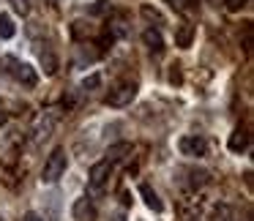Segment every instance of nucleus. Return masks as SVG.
I'll return each instance as SVG.
<instances>
[{"label": "nucleus", "mask_w": 254, "mask_h": 221, "mask_svg": "<svg viewBox=\"0 0 254 221\" xmlns=\"http://www.w3.org/2000/svg\"><path fill=\"white\" fill-rule=\"evenodd\" d=\"M178 150L189 159H202V156H208V142L197 134H186V137L178 139Z\"/></svg>", "instance_id": "20e7f679"}, {"label": "nucleus", "mask_w": 254, "mask_h": 221, "mask_svg": "<svg viewBox=\"0 0 254 221\" xmlns=\"http://www.w3.org/2000/svg\"><path fill=\"white\" fill-rule=\"evenodd\" d=\"M142 44L148 47L153 55H161V52H164V36H161V30L159 28H148L142 33Z\"/></svg>", "instance_id": "423d86ee"}, {"label": "nucleus", "mask_w": 254, "mask_h": 221, "mask_svg": "<svg viewBox=\"0 0 254 221\" xmlns=\"http://www.w3.org/2000/svg\"><path fill=\"white\" fill-rule=\"evenodd\" d=\"M139 197H142V202L148 205V208L153 210V213H161V210H164V205H161L159 194H156L153 188L148 186V183H142V186H139Z\"/></svg>", "instance_id": "6e6552de"}, {"label": "nucleus", "mask_w": 254, "mask_h": 221, "mask_svg": "<svg viewBox=\"0 0 254 221\" xmlns=\"http://www.w3.org/2000/svg\"><path fill=\"white\" fill-rule=\"evenodd\" d=\"M134 96H137V82H118L115 90H110V96H107V107H115V110H121V107H128L134 101Z\"/></svg>", "instance_id": "7ed1b4c3"}, {"label": "nucleus", "mask_w": 254, "mask_h": 221, "mask_svg": "<svg viewBox=\"0 0 254 221\" xmlns=\"http://www.w3.org/2000/svg\"><path fill=\"white\" fill-rule=\"evenodd\" d=\"M101 88V74H90L82 79V90H99Z\"/></svg>", "instance_id": "4468645a"}, {"label": "nucleus", "mask_w": 254, "mask_h": 221, "mask_svg": "<svg viewBox=\"0 0 254 221\" xmlns=\"http://www.w3.org/2000/svg\"><path fill=\"white\" fill-rule=\"evenodd\" d=\"M227 148H230L232 153H243V150L249 148V134H246V128H235V131L230 134V142H227Z\"/></svg>", "instance_id": "1a4fd4ad"}, {"label": "nucleus", "mask_w": 254, "mask_h": 221, "mask_svg": "<svg viewBox=\"0 0 254 221\" xmlns=\"http://www.w3.org/2000/svg\"><path fill=\"white\" fill-rule=\"evenodd\" d=\"M224 3H227V8H230V11H241V8H246L249 0H224Z\"/></svg>", "instance_id": "a211bd4d"}, {"label": "nucleus", "mask_w": 254, "mask_h": 221, "mask_svg": "<svg viewBox=\"0 0 254 221\" xmlns=\"http://www.w3.org/2000/svg\"><path fill=\"white\" fill-rule=\"evenodd\" d=\"M41 55V66H44V71H47V77H52V74L58 71V60H55V55H52L50 50H41L39 52Z\"/></svg>", "instance_id": "f8f14e48"}, {"label": "nucleus", "mask_w": 254, "mask_h": 221, "mask_svg": "<svg viewBox=\"0 0 254 221\" xmlns=\"http://www.w3.org/2000/svg\"><path fill=\"white\" fill-rule=\"evenodd\" d=\"M0 221H3V219H0Z\"/></svg>", "instance_id": "412c9836"}, {"label": "nucleus", "mask_w": 254, "mask_h": 221, "mask_svg": "<svg viewBox=\"0 0 254 221\" xmlns=\"http://www.w3.org/2000/svg\"><path fill=\"white\" fill-rule=\"evenodd\" d=\"M110 175H112V161H99V164H93V169H90V175H88V188H90V194H99L101 188L107 186V180H110Z\"/></svg>", "instance_id": "39448f33"}, {"label": "nucleus", "mask_w": 254, "mask_h": 221, "mask_svg": "<svg viewBox=\"0 0 254 221\" xmlns=\"http://www.w3.org/2000/svg\"><path fill=\"white\" fill-rule=\"evenodd\" d=\"M11 6H14V11H17V14H22V17H25V14L30 11V0H11Z\"/></svg>", "instance_id": "dca6fc26"}, {"label": "nucleus", "mask_w": 254, "mask_h": 221, "mask_svg": "<svg viewBox=\"0 0 254 221\" xmlns=\"http://www.w3.org/2000/svg\"><path fill=\"white\" fill-rule=\"evenodd\" d=\"M142 17L145 19H150V22H159V25H164V17H161L156 8H150V6H142Z\"/></svg>", "instance_id": "2eb2a0df"}, {"label": "nucleus", "mask_w": 254, "mask_h": 221, "mask_svg": "<svg viewBox=\"0 0 254 221\" xmlns=\"http://www.w3.org/2000/svg\"><path fill=\"white\" fill-rule=\"evenodd\" d=\"M74 219L77 221H93L96 219V208H93V199L82 197L74 202Z\"/></svg>", "instance_id": "0eeeda50"}, {"label": "nucleus", "mask_w": 254, "mask_h": 221, "mask_svg": "<svg viewBox=\"0 0 254 221\" xmlns=\"http://www.w3.org/2000/svg\"><path fill=\"white\" fill-rule=\"evenodd\" d=\"M14 33H17V25H14V19L8 17V14H0V39L8 41V39H14Z\"/></svg>", "instance_id": "9b49d317"}, {"label": "nucleus", "mask_w": 254, "mask_h": 221, "mask_svg": "<svg viewBox=\"0 0 254 221\" xmlns=\"http://www.w3.org/2000/svg\"><path fill=\"white\" fill-rule=\"evenodd\" d=\"M191 39H194V25H181L175 33V44L181 50H186V47H191Z\"/></svg>", "instance_id": "9d476101"}, {"label": "nucleus", "mask_w": 254, "mask_h": 221, "mask_svg": "<svg viewBox=\"0 0 254 221\" xmlns=\"http://www.w3.org/2000/svg\"><path fill=\"white\" fill-rule=\"evenodd\" d=\"M164 3L172 11H186V6H189V0H164Z\"/></svg>", "instance_id": "f3484780"}, {"label": "nucleus", "mask_w": 254, "mask_h": 221, "mask_svg": "<svg viewBox=\"0 0 254 221\" xmlns=\"http://www.w3.org/2000/svg\"><path fill=\"white\" fill-rule=\"evenodd\" d=\"M8 120V115H6V112H3V110H0V126H3V123H6Z\"/></svg>", "instance_id": "aec40b11"}, {"label": "nucleus", "mask_w": 254, "mask_h": 221, "mask_svg": "<svg viewBox=\"0 0 254 221\" xmlns=\"http://www.w3.org/2000/svg\"><path fill=\"white\" fill-rule=\"evenodd\" d=\"M22 221H44V219H41L39 213H33V210H30V213H25V216H22Z\"/></svg>", "instance_id": "6ab92c4d"}, {"label": "nucleus", "mask_w": 254, "mask_h": 221, "mask_svg": "<svg viewBox=\"0 0 254 221\" xmlns=\"http://www.w3.org/2000/svg\"><path fill=\"white\" fill-rule=\"evenodd\" d=\"M0 66H6L3 71L11 74L22 88H36V85H39V74H36V68L28 66V63H22V60H17V57H11V55L0 57Z\"/></svg>", "instance_id": "f257e3e1"}, {"label": "nucleus", "mask_w": 254, "mask_h": 221, "mask_svg": "<svg viewBox=\"0 0 254 221\" xmlns=\"http://www.w3.org/2000/svg\"><path fill=\"white\" fill-rule=\"evenodd\" d=\"M68 166V159H66V150L63 148H55L50 156H47L44 161V169H41V180L44 183H55L63 177V172H66Z\"/></svg>", "instance_id": "f03ea898"}, {"label": "nucleus", "mask_w": 254, "mask_h": 221, "mask_svg": "<svg viewBox=\"0 0 254 221\" xmlns=\"http://www.w3.org/2000/svg\"><path fill=\"white\" fill-rule=\"evenodd\" d=\"M128 150H131V145H128V142L112 145V148L107 150V161H118V159H123V153H128Z\"/></svg>", "instance_id": "ddd939ff"}]
</instances>
